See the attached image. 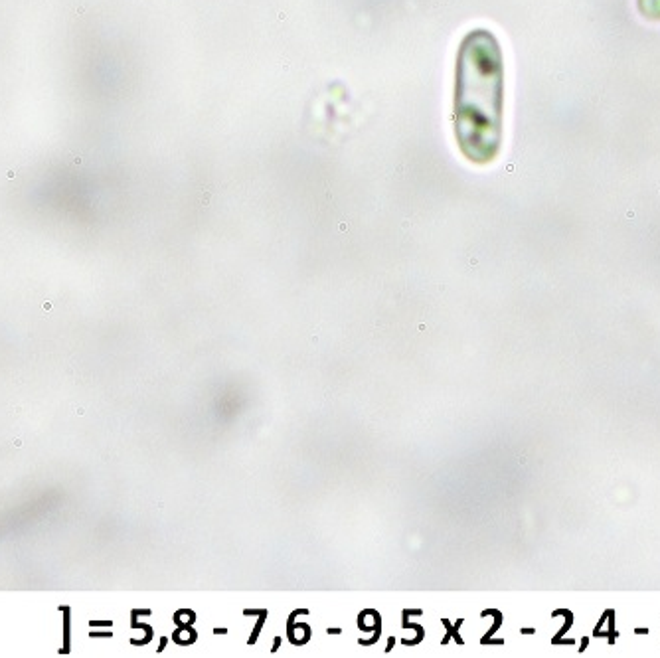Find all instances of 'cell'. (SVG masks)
Here are the masks:
<instances>
[{
	"label": "cell",
	"instance_id": "obj_1",
	"mask_svg": "<svg viewBox=\"0 0 660 658\" xmlns=\"http://www.w3.org/2000/svg\"><path fill=\"white\" fill-rule=\"evenodd\" d=\"M506 65L502 44L490 28H472L455 56L453 135L470 164H492L504 142Z\"/></svg>",
	"mask_w": 660,
	"mask_h": 658
},
{
	"label": "cell",
	"instance_id": "obj_2",
	"mask_svg": "<svg viewBox=\"0 0 660 658\" xmlns=\"http://www.w3.org/2000/svg\"><path fill=\"white\" fill-rule=\"evenodd\" d=\"M635 8L640 18L648 22H660V0H635Z\"/></svg>",
	"mask_w": 660,
	"mask_h": 658
}]
</instances>
